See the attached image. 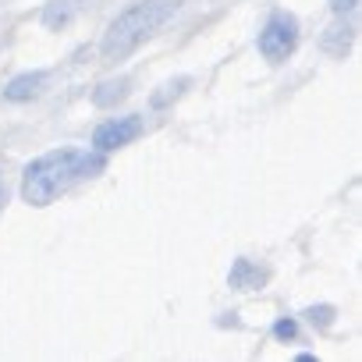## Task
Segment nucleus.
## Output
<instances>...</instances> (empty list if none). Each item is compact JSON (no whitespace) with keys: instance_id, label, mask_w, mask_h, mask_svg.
I'll return each instance as SVG.
<instances>
[{"instance_id":"39448f33","label":"nucleus","mask_w":362,"mask_h":362,"mask_svg":"<svg viewBox=\"0 0 362 362\" xmlns=\"http://www.w3.org/2000/svg\"><path fill=\"white\" fill-rule=\"evenodd\" d=\"M267 281H270V270L259 267V263H252V259H245V256H238L231 263V270H228V284L235 291H263Z\"/></svg>"},{"instance_id":"f03ea898","label":"nucleus","mask_w":362,"mask_h":362,"mask_svg":"<svg viewBox=\"0 0 362 362\" xmlns=\"http://www.w3.org/2000/svg\"><path fill=\"white\" fill-rule=\"evenodd\" d=\"M177 11V0H135L132 8H124L103 33L100 54L103 61H124L128 54H135L149 36H156V29Z\"/></svg>"},{"instance_id":"0eeeda50","label":"nucleus","mask_w":362,"mask_h":362,"mask_svg":"<svg viewBox=\"0 0 362 362\" xmlns=\"http://www.w3.org/2000/svg\"><path fill=\"white\" fill-rule=\"evenodd\" d=\"M341 22H334L330 29H323V36H320V50L327 54V57H344L348 50H351V43H355V29L344 22V15H337Z\"/></svg>"},{"instance_id":"1a4fd4ad","label":"nucleus","mask_w":362,"mask_h":362,"mask_svg":"<svg viewBox=\"0 0 362 362\" xmlns=\"http://www.w3.org/2000/svg\"><path fill=\"white\" fill-rule=\"evenodd\" d=\"M189 86H192V78H185V75H181V78H170V82H163V86H160V89H156V93L149 96V103H153V107L160 110V107H167L170 100H177L181 93L189 89Z\"/></svg>"},{"instance_id":"f8f14e48","label":"nucleus","mask_w":362,"mask_h":362,"mask_svg":"<svg viewBox=\"0 0 362 362\" xmlns=\"http://www.w3.org/2000/svg\"><path fill=\"white\" fill-rule=\"evenodd\" d=\"M274 337H277V341H298V323H295L291 316H281V320L274 323Z\"/></svg>"},{"instance_id":"9d476101","label":"nucleus","mask_w":362,"mask_h":362,"mask_svg":"<svg viewBox=\"0 0 362 362\" xmlns=\"http://www.w3.org/2000/svg\"><path fill=\"white\" fill-rule=\"evenodd\" d=\"M302 316H305L316 330H330V327H334V320H337V309H334V305H327V302H320V305H309Z\"/></svg>"},{"instance_id":"423d86ee","label":"nucleus","mask_w":362,"mask_h":362,"mask_svg":"<svg viewBox=\"0 0 362 362\" xmlns=\"http://www.w3.org/2000/svg\"><path fill=\"white\" fill-rule=\"evenodd\" d=\"M47 78H50L47 71H25V75H15V78L4 86V100H11V103H29V100L43 96Z\"/></svg>"},{"instance_id":"6e6552de","label":"nucleus","mask_w":362,"mask_h":362,"mask_svg":"<svg viewBox=\"0 0 362 362\" xmlns=\"http://www.w3.org/2000/svg\"><path fill=\"white\" fill-rule=\"evenodd\" d=\"M128 93H132V78H107V82H100L96 89H93V107H100V110H110V107H117L121 100H128Z\"/></svg>"},{"instance_id":"9b49d317","label":"nucleus","mask_w":362,"mask_h":362,"mask_svg":"<svg viewBox=\"0 0 362 362\" xmlns=\"http://www.w3.org/2000/svg\"><path fill=\"white\" fill-rule=\"evenodd\" d=\"M68 22H71V4H68V0H54V4L43 11V25L47 29H61Z\"/></svg>"},{"instance_id":"f257e3e1","label":"nucleus","mask_w":362,"mask_h":362,"mask_svg":"<svg viewBox=\"0 0 362 362\" xmlns=\"http://www.w3.org/2000/svg\"><path fill=\"white\" fill-rule=\"evenodd\" d=\"M107 170V153L100 149H50L25 163L22 170V199L29 206H50L57 196H64L75 181L96 177Z\"/></svg>"},{"instance_id":"20e7f679","label":"nucleus","mask_w":362,"mask_h":362,"mask_svg":"<svg viewBox=\"0 0 362 362\" xmlns=\"http://www.w3.org/2000/svg\"><path fill=\"white\" fill-rule=\"evenodd\" d=\"M142 132H146V121H142V114L110 117V121H103V124L93 132V149H100V153L124 149V146H132V142H135Z\"/></svg>"},{"instance_id":"7ed1b4c3","label":"nucleus","mask_w":362,"mask_h":362,"mask_svg":"<svg viewBox=\"0 0 362 362\" xmlns=\"http://www.w3.org/2000/svg\"><path fill=\"white\" fill-rule=\"evenodd\" d=\"M259 54L270 61V64H284L295 50H298V18L288 15V11H274L267 18V25L259 29V40H256Z\"/></svg>"},{"instance_id":"ddd939ff","label":"nucleus","mask_w":362,"mask_h":362,"mask_svg":"<svg viewBox=\"0 0 362 362\" xmlns=\"http://www.w3.org/2000/svg\"><path fill=\"white\" fill-rule=\"evenodd\" d=\"M358 8V0H330V11L334 15H348V11H355Z\"/></svg>"}]
</instances>
